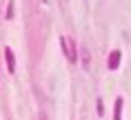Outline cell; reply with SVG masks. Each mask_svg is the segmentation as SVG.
Returning a JSON list of instances; mask_svg holds the SVG:
<instances>
[{"mask_svg":"<svg viewBox=\"0 0 131 120\" xmlns=\"http://www.w3.org/2000/svg\"><path fill=\"white\" fill-rule=\"evenodd\" d=\"M122 98H118L116 100V109H113V120H120V116H122Z\"/></svg>","mask_w":131,"mask_h":120,"instance_id":"obj_3","label":"cell"},{"mask_svg":"<svg viewBox=\"0 0 131 120\" xmlns=\"http://www.w3.org/2000/svg\"><path fill=\"white\" fill-rule=\"evenodd\" d=\"M118 64H120V51H113L109 56V69H118Z\"/></svg>","mask_w":131,"mask_h":120,"instance_id":"obj_2","label":"cell"},{"mask_svg":"<svg viewBox=\"0 0 131 120\" xmlns=\"http://www.w3.org/2000/svg\"><path fill=\"white\" fill-rule=\"evenodd\" d=\"M5 56H7V69L14 73V71H16V60H14V53H11V49H5Z\"/></svg>","mask_w":131,"mask_h":120,"instance_id":"obj_1","label":"cell"}]
</instances>
